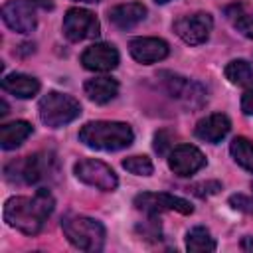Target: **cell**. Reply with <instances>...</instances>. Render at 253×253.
Instances as JSON below:
<instances>
[{
	"instance_id": "11",
	"label": "cell",
	"mask_w": 253,
	"mask_h": 253,
	"mask_svg": "<svg viewBox=\"0 0 253 253\" xmlns=\"http://www.w3.org/2000/svg\"><path fill=\"white\" fill-rule=\"evenodd\" d=\"M36 8L34 0H8L2 6V20L12 32L30 34L38 26Z\"/></svg>"
},
{
	"instance_id": "17",
	"label": "cell",
	"mask_w": 253,
	"mask_h": 253,
	"mask_svg": "<svg viewBox=\"0 0 253 253\" xmlns=\"http://www.w3.org/2000/svg\"><path fill=\"white\" fill-rule=\"evenodd\" d=\"M83 91L89 97V101L97 105H107L119 95V81L113 77H93L85 81Z\"/></svg>"
},
{
	"instance_id": "1",
	"label": "cell",
	"mask_w": 253,
	"mask_h": 253,
	"mask_svg": "<svg viewBox=\"0 0 253 253\" xmlns=\"http://www.w3.org/2000/svg\"><path fill=\"white\" fill-rule=\"evenodd\" d=\"M53 208H55V200L51 192L47 188H40L34 196H14L6 200L4 221L26 235H36L42 231Z\"/></svg>"
},
{
	"instance_id": "20",
	"label": "cell",
	"mask_w": 253,
	"mask_h": 253,
	"mask_svg": "<svg viewBox=\"0 0 253 253\" xmlns=\"http://www.w3.org/2000/svg\"><path fill=\"white\" fill-rule=\"evenodd\" d=\"M225 16L239 34L253 40V6L233 4V6L225 8Z\"/></svg>"
},
{
	"instance_id": "15",
	"label": "cell",
	"mask_w": 253,
	"mask_h": 253,
	"mask_svg": "<svg viewBox=\"0 0 253 253\" xmlns=\"http://www.w3.org/2000/svg\"><path fill=\"white\" fill-rule=\"evenodd\" d=\"M229 128H231V121L227 119V115L213 113V115H208L206 119L198 121L196 128H194V134L204 142L217 144L227 136Z\"/></svg>"
},
{
	"instance_id": "9",
	"label": "cell",
	"mask_w": 253,
	"mask_h": 253,
	"mask_svg": "<svg viewBox=\"0 0 253 253\" xmlns=\"http://www.w3.org/2000/svg\"><path fill=\"white\" fill-rule=\"evenodd\" d=\"M134 208L146 213H160V211H178V213H192L194 206L174 194L166 192H142L134 196Z\"/></svg>"
},
{
	"instance_id": "13",
	"label": "cell",
	"mask_w": 253,
	"mask_h": 253,
	"mask_svg": "<svg viewBox=\"0 0 253 253\" xmlns=\"http://www.w3.org/2000/svg\"><path fill=\"white\" fill-rule=\"evenodd\" d=\"M128 51L134 61L142 65H150L162 61L170 53V47L160 38H134L128 42Z\"/></svg>"
},
{
	"instance_id": "21",
	"label": "cell",
	"mask_w": 253,
	"mask_h": 253,
	"mask_svg": "<svg viewBox=\"0 0 253 253\" xmlns=\"http://www.w3.org/2000/svg\"><path fill=\"white\" fill-rule=\"evenodd\" d=\"M215 239L211 237V233L202 227L196 225L186 233V249L194 251V253H204V251H215Z\"/></svg>"
},
{
	"instance_id": "3",
	"label": "cell",
	"mask_w": 253,
	"mask_h": 253,
	"mask_svg": "<svg viewBox=\"0 0 253 253\" xmlns=\"http://www.w3.org/2000/svg\"><path fill=\"white\" fill-rule=\"evenodd\" d=\"M57 170V160L51 152H36L20 160H12L4 168V176L12 184H38Z\"/></svg>"
},
{
	"instance_id": "8",
	"label": "cell",
	"mask_w": 253,
	"mask_h": 253,
	"mask_svg": "<svg viewBox=\"0 0 253 253\" xmlns=\"http://www.w3.org/2000/svg\"><path fill=\"white\" fill-rule=\"evenodd\" d=\"M101 32L99 20L85 8H69L63 16V34L69 42H83L97 38Z\"/></svg>"
},
{
	"instance_id": "18",
	"label": "cell",
	"mask_w": 253,
	"mask_h": 253,
	"mask_svg": "<svg viewBox=\"0 0 253 253\" xmlns=\"http://www.w3.org/2000/svg\"><path fill=\"white\" fill-rule=\"evenodd\" d=\"M2 89L18 99H30V97L38 95L40 81L26 73H10L2 79Z\"/></svg>"
},
{
	"instance_id": "27",
	"label": "cell",
	"mask_w": 253,
	"mask_h": 253,
	"mask_svg": "<svg viewBox=\"0 0 253 253\" xmlns=\"http://www.w3.org/2000/svg\"><path fill=\"white\" fill-rule=\"evenodd\" d=\"M172 140H174V134L170 130H158L154 134V150L158 154H168V150L172 148Z\"/></svg>"
},
{
	"instance_id": "22",
	"label": "cell",
	"mask_w": 253,
	"mask_h": 253,
	"mask_svg": "<svg viewBox=\"0 0 253 253\" xmlns=\"http://www.w3.org/2000/svg\"><path fill=\"white\" fill-rule=\"evenodd\" d=\"M223 73L229 79V83H233V85L245 87V85H251L253 83V67L245 59H233V61H229L225 65Z\"/></svg>"
},
{
	"instance_id": "34",
	"label": "cell",
	"mask_w": 253,
	"mask_h": 253,
	"mask_svg": "<svg viewBox=\"0 0 253 253\" xmlns=\"http://www.w3.org/2000/svg\"><path fill=\"white\" fill-rule=\"evenodd\" d=\"M251 190H253V184H251Z\"/></svg>"
},
{
	"instance_id": "19",
	"label": "cell",
	"mask_w": 253,
	"mask_h": 253,
	"mask_svg": "<svg viewBox=\"0 0 253 253\" xmlns=\"http://www.w3.org/2000/svg\"><path fill=\"white\" fill-rule=\"evenodd\" d=\"M34 126L28 121H12L0 126V146L4 150H14L18 148L30 134Z\"/></svg>"
},
{
	"instance_id": "12",
	"label": "cell",
	"mask_w": 253,
	"mask_h": 253,
	"mask_svg": "<svg viewBox=\"0 0 253 253\" xmlns=\"http://www.w3.org/2000/svg\"><path fill=\"white\" fill-rule=\"evenodd\" d=\"M206 166L204 152L194 144H178L168 152V168L176 176H192Z\"/></svg>"
},
{
	"instance_id": "14",
	"label": "cell",
	"mask_w": 253,
	"mask_h": 253,
	"mask_svg": "<svg viewBox=\"0 0 253 253\" xmlns=\"http://www.w3.org/2000/svg\"><path fill=\"white\" fill-rule=\"evenodd\" d=\"M119 51L111 43H93L81 53V63L89 71H113L119 65Z\"/></svg>"
},
{
	"instance_id": "31",
	"label": "cell",
	"mask_w": 253,
	"mask_h": 253,
	"mask_svg": "<svg viewBox=\"0 0 253 253\" xmlns=\"http://www.w3.org/2000/svg\"><path fill=\"white\" fill-rule=\"evenodd\" d=\"M243 247H253V241H251L249 237H245V239H243Z\"/></svg>"
},
{
	"instance_id": "6",
	"label": "cell",
	"mask_w": 253,
	"mask_h": 253,
	"mask_svg": "<svg viewBox=\"0 0 253 253\" xmlns=\"http://www.w3.org/2000/svg\"><path fill=\"white\" fill-rule=\"evenodd\" d=\"M160 83L164 85L166 93L174 99H178L180 103H184L190 109H200L204 107L206 99H208V91L202 83L198 81H190L182 75L170 73V71H160L158 73Z\"/></svg>"
},
{
	"instance_id": "28",
	"label": "cell",
	"mask_w": 253,
	"mask_h": 253,
	"mask_svg": "<svg viewBox=\"0 0 253 253\" xmlns=\"http://www.w3.org/2000/svg\"><path fill=\"white\" fill-rule=\"evenodd\" d=\"M229 204H231V208H235V210H239L243 213H251L253 215V198L243 196V194H233L229 198Z\"/></svg>"
},
{
	"instance_id": "29",
	"label": "cell",
	"mask_w": 253,
	"mask_h": 253,
	"mask_svg": "<svg viewBox=\"0 0 253 253\" xmlns=\"http://www.w3.org/2000/svg\"><path fill=\"white\" fill-rule=\"evenodd\" d=\"M241 111H243V115L253 117V89L243 93V97H241Z\"/></svg>"
},
{
	"instance_id": "4",
	"label": "cell",
	"mask_w": 253,
	"mask_h": 253,
	"mask_svg": "<svg viewBox=\"0 0 253 253\" xmlns=\"http://www.w3.org/2000/svg\"><path fill=\"white\" fill-rule=\"evenodd\" d=\"M61 229L67 241L81 251H101L105 245V227L101 221L87 215H65L61 219Z\"/></svg>"
},
{
	"instance_id": "32",
	"label": "cell",
	"mask_w": 253,
	"mask_h": 253,
	"mask_svg": "<svg viewBox=\"0 0 253 253\" xmlns=\"http://www.w3.org/2000/svg\"><path fill=\"white\" fill-rule=\"evenodd\" d=\"M75 2H87V4H95V2H99V0H75Z\"/></svg>"
},
{
	"instance_id": "16",
	"label": "cell",
	"mask_w": 253,
	"mask_h": 253,
	"mask_svg": "<svg viewBox=\"0 0 253 253\" xmlns=\"http://www.w3.org/2000/svg\"><path fill=\"white\" fill-rule=\"evenodd\" d=\"M144 18H146V6L140 2L119 4V6L109 10V20L119 30H130L136 24H140Z\"/></svg>"
},
{
	"instance_id": "26",
	"label": "cell",
	"mask_w": 253,
	"mask_h": 253,
	"mask_svg": "<svg viewBox=\"0 0 253 253\" xmlns=\"http://www.w3.org/2000/svg\"><path fill=\"white\" fill-rule=\"evenodd\" d=\"M194 196L198 198H210V196H215L219 190H221V184L217 180H206V182H198V184H192L188 188Z\"/></svg>"
},
{
	"instance_id": "23",
	"label": "cell",
	"mask_w": 253,
	"mask_h": 253,
	"mask_svg": "<svg viewBox=\"0 0 253 253\" xmlns=\"http://www.w3.org/2000/svg\"><path fill=\"white\" fill-rule=\"evenodd\" d=\"M229 152L241 168H245L247 172H253V142L251 140H247L245 136H235L229 144Z\"/></svg>"
},
{
	"instance_id": "24",
	"label": "cell",
	"mask_w": 253,
	"mask_h": 253,
	"mask_svg": "<svg viewBox=\"0 0 253 253\" xmlns=\"http://www.w3.org/2000/svg\"><path fill=\"white\" fill-rule=\"evenodd\" d=\"M123 168L134 176H150L154 166L146 156H128L123 160Z\"/></svg>"
},
{
	"instance_id": "30",
	"label": "cell",
	"mask_w": 253,
	"mask_h": 253,
	"mask_svg": "<svg viewBox=\"0 0 253 253\" xmlns=\"http://www.w3.org/2000/svg\"><path fill=\"white\" fill-rule=\"evenodd\" d=\"M4 115H8V103L2 99L0 101V117H4Z\"/></svg>"
},
{
	"instance_id": "2",
	"label": "cell",
	"mask_w": 253,
	"mask_h": 253,
	"mask_svg": "<svg viewBox=\"0 0 253 253\" xmlns=\"http://www.w3.org/2000/svg\"><path fill=\"white\" fill-rule=\"evenodd\" d=\"M134 140V132L130 125L121 121H91L81 126L79 142L95 150L115 152L130 146Z\"/></svg>"
},
{
	"instance_id": "5",
	"label": "cell",
	"mask_w": 253,
	"mask_h": 253,
	"mask_svg": "<svg viewBox=\"0 0 253 253\" xmlns=\"http://www.w3.org/2000/svg\"><path fill=\"white\" fill-rule=\"evenodd\" d=\"M38 113L45 126L59 128V126L73 123L81 115V105L71 95L59 93V91H49L47 95H43L40 99Z\"/></svg>"
},
{
	"instance_id": "10",
	"label": "cell",
	"mask_w": 253,
	"mask_h": 253,
	"mask_svg": "<svg viewBox=\"0 0 253 253\" xmlns=\"http://www.w3.org/2000/svg\"><path fill=\"white\" fill-rule=\"evenodd\" d=\"M176 36L190 43V45H200L210 38V32L213 28V20L208 12H196V14H186L180 16L172 24Z\"/></svg>"
},
{
	"instance_id": "7",
	"label": "cell",
	"mask_w": 253,
	"mask_h": 253,
	"mask_svg": "<svg viewBox=\"0 0 253 253\" xmlns=\"http://www.w3.org/2000/svg\"><path fill=\"white\" fill-rule=\"evenodd\" d=\"M73 172L77 180H81L87 186H93L101 192H113L119 186V178L113 172L111 166L97 158H83L73 166Z\"/></svg>"
},
{
	"instance_id": "25",
	"label": "cell",
	"mask_w": 253,
	"mask_h": 253,
	"mask_svg": "<svg viewBox=\"0 0 253 253\" xmlns=\"http://www.w3.org/2000/svg\"><path fill=\"white\" fill-rule=\"evenodd\" d=\"M150 217L146 219V221H142V223H138L136 225V231L144 237V239H160V235H162V229H160V219H156V213H148Z\"/></svg>"
},
{
	"instance_id": "33",
	"label": "cell",
	"mask_w": 253,
	"mask_h": 253,
	"mask_svg": "<svg viewBox=\"0 0 253 253\" xmlns=\"http://www.w3.org/2000/svg\"><path fill=\"white\" fill-rule=\"evenodd\" d=\"M156 4H166V2H170V0H154Z\"/></svg>"
}]
</instances>
